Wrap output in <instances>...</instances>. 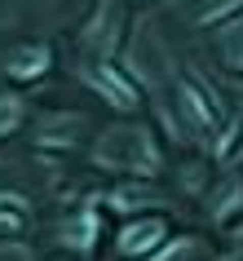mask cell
Instances as JSON below:
<instances>
[{"label": "cell", "instance_id": "6da1fadb", "mask_svg": "<svg viewBox=\"0 0 243 261\" xmlns=\"http://www.w3.org/2000/svg\"><path fill=\"white\" fill-rule=\"evenodd\" d=\"M93 160L102 168H124V173H155L159 168V146L150 142L146 128H111L106 138L97 142Z\"/></svg>", "mask_w": 243, "mask_h": 261}, {"label": "cell", "instance_id": "7a4b0ae2", "mask_svg": "<svg viewBox=\"0 0 243 261\" xmlns=\"http://www.w3.org/2000/svg\"><path fill=\"white\" fill-rule=\"evenodd\" d=\"M164 239H168V221L164 217H137V221H128L120 230L115 248H120L124 257H150Z\"/></svg>", "mask_w": 243, "mask_h": 261}, {"label": "cell", "instance_id": "3957f363", "mask_svg": "<svg viewBox=\"0 0 243 261\" xmlns=\"http://www.w3.org/2000/svg\"><path fill=\"white\" fill-rule=\"evenodd\" d=\"M89 84H93V89H102V97H106V102H115V107H124V111L137 107V89L124 80L115 67H106V62L89 71Z\"/></svg>", "mask_w": 243, "mask_h": 261}, {"label": "cell", "instance_id": "277c9868", "mask_svg": "<svg viewBox=\"0 0 243 261\" xmlns=\"http://www.w3.org/2000/svg\"><path fill=\"white\" fill-rule=\"evenodd\" d=\"M84 40L93 44L97 54H111V49H115V40H120V9H115V5H106V9L93 18V27L84 31Z\"/></svg>", "mask_w": 243, "mask_h": 261}, {"label": "cell", "instance_id": "5b68a950", "mask_svg": "<svg viewBox=\"0 0 243 261\" xmlns=\"http://www.w3.org/2000/svg\"><path fill=\"white\" fill-rule=\"evenodd\" d=\"M181 111H186V124L195 138H208V128H212V111L203 107V97L190 89V84H181Z\"/></svg>", "mask_w": 243, "mask_h": 261}, {"label": "cell", "instance_id": "8992f818", "mask_svg": "<svg viewBox=\"0 0 243 261\" xmlns=\"http://www.w3.org/2000/svg\"><path fill=\"white\" fill-rule=\"evenodd\" d=\"M9 75H18V80H31V75H40L44 67H49V49H40V44H31V49H18L9 62Z\"/></svg>", "mask_w": 243, "mask_h": 261}, {"label": "cell", "instance_id": "52a82bcc", "mask_svg": "<svg viewBox=\"0 0 243 261\" xmlns=\"http://www.w3.org/2000/svg\"><path fill=\"white\" fill-rule=\"evenodd\" d=\"M221 49H226L230 67L243 71V18H234V22H226V27H221Z\"/></svg>", "mask_w": 243, "mask_h": 261}, {"label": "cell", "instance_id": "ba28073f", "mask_svg": "<svg viewBox=\"0 0 243 261\" xmlns=\"http://www.w3.org/2000/svg\"><path fill=\"white\" fill-rule=\"evenodd\" d=\"M234 208H239V181L226 177V186L212 195V217H217V221H226V217H234Z\"/></svg>", "mask_w": 243, "mask_h": 261}, {"label": "cell", "instance_id": "9c48e42d", "mask_svg": "<svg viewBox=\"0 0 243 261\" xmlns=\"http://www.w3.org/2000/svg\"><path fill=\"white\" fill-rule=\"evenodd\" d=\"M93 234H97V221H93V213H84L80 221L67 226V244L80 248V252H89V248H93Z\"/></svg>", "mask_w": 243, "mask_h": 261}, {"label": "cell", "instance_id": "30bf717a", "mask_svg": "<svg viewBox=\"0 0 243 261\" xmlns=\"http://www.w3.org/2000/svg\"><path fill=\"white\" fill-rule=\"evenodd\" d=\"M18 120H22V102L18 97H0V133H9Z\"/></svg>", "mask_w": 243, "mask_h": 261}, {"label": "cell", "instance_id": "8fae6325", "mask_svg": "<svg viewBox=\"0 0 243 261\" xmlns=\"http://www.w3.org/2000/svg\"><path fill=\"white\" fill-rule=\"evenodd\" d=\"M111 204L115 208H142V204H155V195H146V191H115Z\"/></svg>", "mask_w": 243, "mask_h": 261}, {"label": "cell", "instance_id": "7c38bea8", "mask_svg": "<svg viewBox=\"0 0 243 261\" xmlns=\"http://www.w3.org/2000/svg\"><path fill=\"white\" fill-rule=\"evenodd\" d=\"M0 261H31V252L18 244H0Z\"/></svg>", "mask_w": 243, "mask_h": 261}, {"label": "cell", "instance_id": "4fadbf2b", "mask_svg": "<svg viewBox=\"0 0 243 261\" xmlns=\"http://www.w3.org/2000/svg\"><path fill=\"white\" fill-rule=\"evenodd\" d=\"M221 261H243V234H239V239H234V248H230V252H226V257H221Z\"/></svg>", "mask_w": 243, "mask_h": 261}]
</instances>
